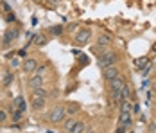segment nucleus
<instances>
[{"label":"nucleus","mask_w":156,"mask_h":133,"mask_svg":"<svg viewBox=\"0 0 156 133\" xmlns=\"http://www.w3.org/2000/svg\"><path fill=\"white\" fill-rule=\"evenodd\" d=\"M5 119H7V113H5L4 110H0V122H4Z\"/></svg>","instance_id":"393cba45"},{"label":"nucleus","mask_w":156,"mask_h":133,"mask_svg":"<svg viewBox=\"0 0 156 133\" xmlns=\"http://www.w3.org/2000/svg\"><path fill=\"white\" fill-rule=\"evenodd\" d=\"M32 42L38 45V47H43V45L48 43V38L45 36V34H38V36H34V40H32Z\"/></svg>","instance_id":"f8f14e48"},{"label":"nucleus","mask_w":156,"mask_h":133,"mask_svg":"<svg viewBox=\"0 0 156 133\" xmlns=\"http://www.w3.org/2000/svg\"><path fill=\"white\" fill-rule=\"evenodd\" d=\"M15 108H18L20 112H25V101H23V97H16L15 99Z\"/></svg>","instance_id":"2eb2a0df"},{"label":"nucleus","mask_w":156,"mask_h":133,"mask_svg":"<svg viewBox=\"0 0 156 133\" xmlns=\"http://www.w3.org/2000/svg\"><path fill=\"white\" fill-rule=\"evenodd\" d=\"M147 63H149V59L147 58H142V59H136V65H138V67H145V65H147Z\"/></svg>","instance_id":"b1692460"},{"label":"nucleus","mask_w":156,"mask_h":133,"mask_svg":"<svg viewBox=\"0 0 156 133\" xmlns=\"http://www.w3.org/2000/svg\"><path fill=\"white\" fill-rule=\"evenodd\" d=\"M65 117H66V108H63V106L52 108L50 113H48V120L50 122H61V120H65Z\"/></svg>","instance_id":"f03ea898"},{"label":"nucleus","mask_w":156,"mask_h":133,"mask_svg":"<svg viewBox=\"0 0 156 133\" xmlns=\"http://www.w3.org/2000/svg\"><path fill=\"white\" fill-rule=\"evenodd\" d=\"M84 131V122H76V126L72 128L70 133H83Z\"/></svg>","instance_id":"412c9836"},{"label":"nucleus","mask_w":156,"mask_h":133,"mask_svg":"<svg viewBox=\"0 0 156 133\" xmlns=\"http://www.w3.org/2000/svg\"><path fill=\"white\" fill-rule=\"evenodd\" d=\"M153 50H154V52H156V45H153Z\"/></svg>","instance_id":"c756f323"},{"label":"nucleus","mask_w":156,"mask_h":133,"mask_svg":"<svg viewBox=\"0 0 156 133\" xmlns=\"http://www.w3.org/2000/svg\"><path fill=\"white\" fill-rule=\"evenodd\" d=\"M79 110H81V106L77 103H68V106H66V115H76Z\"/></svg>","instance_id":"ddd939ff"},{"label":"nucleus","mask_w":156,"mask_h":133,"mask_svg":"<svg viewBox=\"0 0 156 133\" xmlns=\"http://www.w3.org/2000/svg\"><path fill=\"white\" fill-rule=\"evenodd\" d=\"M117 61H119V58H117L115 52H104V54H101V58H99V67H101V68L115 67Z\"/></svg>","instance_id":"f257e3e1"},{"label":"nucleus","mask_w":156,"mask_h":133,"mask_svg":"<svg viewBox=\"0 0 156 133\" xmlns=\"http://www.w3.org/2000/svg\"><path fill=\"white\" fill-rule=\"evenodd\" d=\"M27 83H29V87H31V88H40V87H43V77L34 72V74L29 77V81H27Z\"/></svg>","instance_id":"0eeeda50"},{"label":"nucleus","mask_w":156,"mask_h":133,"mask_svg":"<svg viewBox=\"0 0 156 133\" xmlns=\"http://www.w3.org/2000/svg\"><path fill=\"white\" fill-rule=\"evenodd\" d=\"M126 85V79L122 76H117L115 79H111L109 81V87H111V92H115V90H122V87Z\"/></svg>","instance_id":"6e6552de"},{"label":"nucleus","mask_w":156,"mask_h":133,"mask_svg":"<svg viewBox=\"0 0 156 133\" xmlns=\"http://www.w3.org/2000/svg\"><path fill=\"white\" fill-rule=\"evenodd\" d=\"M117 76H120V70H119L117 67H108V68H104V72H102V77H104L106 81L115 79Z\"/></svg>","instance_id":"39448f33"},{"label":"nucleus","mask_w":156,"mask_h":133,"mask_svg":"<svg viewBox=\"0 0 156 133\" xmlns=\"http://www.w3.org/2000/svg\"><path fill=\"white\" fill-rule=\"evenodd\" d=\"M119 126H131V112H120Z\"/></svg>","instance_id":"9d476101"},{"label":"nucleus","mask_w":156,"mask_h":133,"mask_svg":"<svg viewBox=\"0 0 156 133\" xmlns=\"http://www.w3.org/2000/svg\"><path fill=\"white\" fill-rule=\"evenodd\" d=\"M43 72H45V65H41V67H38V68H36V74H43Z\"/></svg>","instance_id":"a878e982"},{"label":"nucleus","mask_w":156,"mask_h":133,"mask_svg":"<svg viewBox=\"0 0 156 133\" xmlns=\"http://www.w3.org/2000/svg\"><path fill=\"white\" fill-rule=\"evenodd\" d=\"M129 95H131V87L126 83L122 90H120V103H124V101H129Z\"/></svg>","instance_id":"9b49d317"},{"label":"nucleus","mask_w":156,"mask_h":133,"mask_svg":"<svg viewBox=\"0 0 156 133\" xmlns=\"http://www.w3.org/2000/svg\"><path fill=\"white\" fill-rule=\"evenodd\" d=\"M16 36H18V31L16 29H7L5 31V34H4L2 45H4V47H9V45L13 43V40H16Z\"/></svg>","instance_id":"20e7f679"},{"label":"nucleus","mask_w":156,"mask_h":133,"mask_svg":"<svg viewBox=\"0 0 156 133\" xmlns=\"http://www.w3.org/2000/svg\"><path fill=\"white\" fill-rule=\"evenodd\" d=\"M43 106H45V97H40V95H32V110L40 112Z\"/></svg>","instance_id":"1a4fd4ad"},{"label":"nucleus","mask_w":156,"mask_h":133,"mask_svg":"<svg viewBox=\"0 0 156 133\" xmlns=\"http://www.w3.org/2000/svg\"><path fill=\"white\" fill-rule=\"evenodd\" d=\"M97 43L101 45V47H106V45L111 43V38H109L108 34H99V38H97Z\"/></svg>","instance_id":"4468645a"},{"label":"nucleus","mask_w":156,"mask_h":133,"mask_svg":"<svg viewBox=\"0 0 156 133\" xmlns=\"http://www.w3.org/2000/svg\"><path fill=\"white\" fill-rule=\"evenodd\" d=\"M76 27H77V24H70V25L66 27V31H76Z\"/></svg>","instance_id":"bb28decb"},{"label":"nucleus","mask_w":156,"mask_h":133,"mask_svg":"<svg viewBox=\"0 0 156 133\" xmlns=\"http://www.w3.org/2000/svg\"><path fill=\"white\" fill-rule=\"evenodd\" d=\"M63 31H65L63 25H52V27H50V34H52V36H59V34H63Z\"/></svg>","instance_id":"dca6fc26"},{"label":"nucleus","mask_w":156,"mask_h":133,"mask_svg":"<svg viewBox=\"0 0 156 133\" xmlns=\"http://www.w3.org/2000/svg\"><path fill=\"white\" fill-rule=\"evenodd\" d=\"M117 133H126V126H119V130H117Z\"/></svg>","instance_id":"cd10ccee"},{"label":"nucleus","mask_w":156,"mask_h":133,"mask_svg":"<svg viewBox=\"0 0 156 133\" xmlns=\"http://www.w3.org/2000/svg\"><path fill=\"white\" fill-rule=\"evenodd\" d=\"M13 79H15V74H13V72H7L5 77H4V87H9V85L13 83Z\"/></svg>","instance_id":"aec40b11"},{"label":"nucleus","mask_w":156,"mask_h":133,"mask_svg":"<svg viewBox=\"0 0 156 133\" xmlns=\"http://www.w3.org/2000/svg\"><path fill=\"white\" fill-rule=\"evenodd\" d=\"M151 68H153V65H151V63H147V65H145V67L142 68V76H144V77H145V76H149Z\"/></svg>","instance_id":"5701e85b"},{"label":"nucleus","mask_w":156,"mask_h":133,"mask_svg":"<svg viewBox=\"0 0 156 133\" xmlns=\"http://www.w3.org/2000/svg\"><path fill=\"white\" fill-rule=\"evenodd\" d=\"M76 122H77V120H76V119H66V120H65V130H66V131L70 133L72 131V128H74V126H76Z\"/></svg>","instance_id":"f3484780"},{"label":"nucleus","mask_w":156,"mask_h":133,"mask_svg":"<svg viewBox=\"0 0 156 133\" xmlns=\"http://www.w3.org/2000/svg\"><path fill=\"white\" fill-rule=\"evenodd\" d=\"M153 92H154V94H156V83H154V85H153Z\"/></svg>","instance_id":"c85d7f7f"},{"label":"nucleus","mask_w":156,"mask_h":133,"mask_svg":"<svg viewBox=\"0 0 156 133\" xmlns=\"http://www.w3.org/2000/svg\"><path fill=\"white\" fill-rule=\"evenodd\" d=\"M90 133H95V131H90Z\"/></svg>","instance_id":"2f4dec72"},{"label":"nucleus","mask_w":156,"mask_h":133,"mask_svg":"<svg viewBox=\"0 0 156 133\" xmlns=\"http://www.w3.org/2000/svg\"><path fill=\"white\" fill-rule=\"evenodd\" d=\"M36 2H41V0H36Z\"/></svg>","instance_id":"7c9ffc66"},{"label":"nucleus","mask_w":156,"mask_h":133,"mask_svg":"<svg viewBox=\"0 0 156 133\" xmlns=\"http://www.w3.org/2000/svg\"><path fill=\"white\" fill-rule=\"evenodd\" d=\"M22 68H23V72H29V74H34L36 72V68H38V63H36V59H25V63L22 65Z\"/></svg>","instance_id":"423d86ee"},{"label":"nucleus","mask_w":156,"mask_h":133,"mask_svg":"<svg viewBox=\"0 0 156 133\" xmlns=\"http://www.w3.org/2000/svg\"><path fill=\"white\" fill-rule=\"evenodd\" d=\"M11 113H13V120H15V122L22 120V117H23V112H20L18 108H13V110H11Z\"/></svg>","instance_id":"a211bd4d"},{"label":"nucleus","mask_w":156,"mask_h":133,"mask_svg":"<svg viewBox=\"0 0 156 133\" xmlns=\"http://www.w3.org/2000/svg\"><path fill=\"white\" fill-rule=\"evenodd\" d=\"M90 38H92V31L90 29H81L77 32V36H76V43L77 45H84L90 42Z\"/></svg>","instance_id":"7ed1b4c3"},{"label":"nucleus","mask_w":156,"mask_h":133,"mask_svg":"<svg viewBox=\"0 0 156 133\" xmlns=\"http://www.w3.org/2000/svg\"><path fill=\"white\" fill-rule=\"evenodd\" d=\"M120 112H131V103H129V101L120 103Z\"/></svg>","instance_id":"4be33fe9"},{"label":"nucleus","mask_w":156,"mask_h":133,"mask_svg":"<svg viewBox=\"0 0 156 133\" xmlns=\"http://www.w3.org/2000/svg\"><path fill=\"white\" fill-rule=\"evenodd\" d=\"M32 95H40V97H47V90L43 88V87H40V88H32Z\"/></svg>","instance_id":"6ab92c4d"}]
</instances>
